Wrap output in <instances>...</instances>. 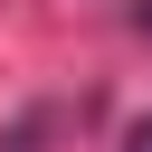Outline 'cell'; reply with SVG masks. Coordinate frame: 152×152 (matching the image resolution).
Listing matches in <instances>:
<instances>
[{
  "label": "cell",
  "mask_w": 152,
  "mask_h": 152,
  "mask_svg": "<svg viewBox=\"0 0 152 152\" xmlns=\"http://www.w3.org/2000/svg\"><path fill=\"white\" fill-rule=\"evenodd\" d=\"M124 152H152V114H142V124H133V133H124Z\"/></svg>",
  "instance_id": "cell-1"
}]
</instances>
